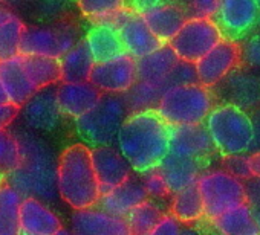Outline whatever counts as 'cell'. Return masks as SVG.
<instances>
[{"mask_svg": "<svg viewBox=\"0 0 260 235\" xmlns=\"http://www.w3.org/2000/svg\"><path fill=\"white\" fill-rule=\"evenodd\" d=\"M116 148L135 174L156 170L170 150V127L155 110L130 113L124 121Z\"/></svg>", "mask_w": 260, "mask_h": 235, "instance_id": "6da1fadb", "label": "cell"}, {"mask_svg": "<svg viewBox=\"0 0 260 235\" xmlns=\"http://www.w3.org/2000/svg\"><path fill=\"white\" fill-rule=\"evenodd\" d=\"M20 162L17 168L5 179L23 197H34L45 203L58 199L57 194V158L51 145L37 133L17 129L14 132Z\"/></svg>", "mask_w": 260, "mask_h": 235, "instance_id": "7a4b0ae2", "label": "cell"}, {"mask_svg": "<svg viewBox=\"0 0 260 235\" xmlns=\"http://www.w3.org/2000/svg\"><path fill=\"white\" fill-rule=\"evenodd\" d=\"M57 194L74 211L96 206L101 191L93 173L89 145L71 144L58 156Z\"/></svg>", "mask_w": 260, "mask_h": 235, "instance_id": "3957f363", "label": "cell"}, {"mask_svg": "<svg viewBox=\"0 0 260 235\" xmlns=\"http://www.w3.org/2000/svg\"><path fill=\"white\" fill-rule=\"evenodd\" d=\"M204 126L219 156L254 153L255 132L252 118L242 108L230 104H216Z\"/></svg>", "mask_w": 260, "mask_h": 235, "instance_id": "277c9868", "label": "cell"}, {"mask_svg": "<svg viewBox=\"0 0 260 235\" xmlns=\"http://www.w3.org/2000/svg\"><path fill=\"white\" fill-rule=\"evenodd\" d=\"M216 105L213 90L201 84L167 87L155 108L169 127L204 124Z\"/></svg>", "mask_w": 260, "mask_h": 235, "instance_id": "5b68a950", "label": "cell"}, {"mask_svg": "<svg viewBox=\"0 0 260 235\" xmlns=\"http://www.w3.org/2000/svg\"><path fill=\"white\" fill-rule=\"evenodd\" d=\"M130 114L122 95H101L100 101L74 121L83 144L93 147L115 145L116 136Z\"/></svg>", "mask_w": 260, "mask_h": 235, "instance_id": "8992f818", "label": "cell"}, {"mask_svg": "<svg viewBox=\"0 0 260 235\" xmlns=\"http://www.w3.org/2000/svg\"><path fill=\"white\" fill-rule=\"evenodd\" d=\"M83 35L81 26L71 19L51 25H26L20 40L19 55L60 60L83 40Z\"/></svg>", "mask_w": 260, "mask_h": 235, "instance_id": "52a82bcc", "label": "cell"}, {"mask_svg": "<svg viewBox=\"0 0 260 235\" xmlns=\"http://www.w3.org/2000/svg\"><path fill=\"white\" fill-rule=\"evenodd\" d=\"M196 188L201 194L205 221L245 203V182L222 168H207L199 176Z\"/></svg>", "mask_w": 260, "mask_h": 235, "instance_id": "ba28073f", "label": "cell"}, {"mask_svg": "<svg viewBox=\"0 0 260 235\" xmlns=\"http://www.w3.org/2000/svg\"><path fill=\"white\" fill-rule=\"evenodd\" d=\"M223 38L220 28L213 19L190 17L172 38L169 46L179 61L194 64Z\"/></svg>", "mask_w": 260, "mask_h": 235, "instance_id": "9c48e42d", "label": "cell"}, {"mask_svg": "<svg viewBox=\"0 0 260 235\" xmlns=\"http://www.w3.org/2000/svg\"><path fill=\"white\" fill-rule=\"evenodd\" d=\"M17 120L22 121V129L37 135L55 132L64 121L57 102V86L37 90L19 108Z\"/></svg>", "mask_w": 260, "mask_h": 235, "instance_id": "30bf717a", "label": "cell"}, {"mask_svg": "<svg viewBox=\"0 0 260 235\" xmlns=\"http://www.w3.org/2000/svg\"><path fill=\"white\" fill-rule=\"evenodd\" d=\"M214 22L225 38H245L260 22V0H219Z\"/></svg>", "mask_w": 260, "mask_h": 235, "instance_id": "8fae6325", "label": "cell"}, {"mask_svg": "<svg viewBox=\"0 0 260 235\" xmlns=\"http://www.w3.org/2000/svg\"><path fill=\"white\" fill-rule=\"evenodd\" d=\"M213 90L214 98L222 101L220 104L234 105L246 113L260 110V75L254 70L239 66Z\"/></svg>", "mask_w": 260, "mask_h": 235, "instance_id": "7c38bea8", "label": "cell"}, {"mask_svg": "<svg viewBox=\"0 0 260 235\" xmlns=\"http://www.w3.org/2000/svg\"><path fill=\"white\" fill-rule=\"evenodd\" d=\"M137 81V60L127 54L104 63H95L89 76V83L101 95H124Z\"/></svg>", "mask_w": 260, "mask_h": 235, "instance_id": "4fadbf2b", "label": "cell"}, {"mask_svg": "<svg viewBox=\"0 0 260 235\" xmlns=\"http://www.w3.org/2000/svg\"><path fill=\"white\" fill-rule=\"evenodd\" d=\"M239 66H240L239 45L230 38H223L198 63H194L198 84L213 90Z\"/></svg>", "mask_w": 260, "mask_h": 235, "instance_id": "5bb4252c", "label": "cell"}, {"mask_svg": "<svg viewBox=\"0 0 260 235\" xmlns=\"http://www.w3.org/2000/svg\"><path fill=\"white\" fill-rule=\"evenodd\" d=\"M115 29L119 35L124 52L134 60H140L162 46V43L152 34L144 19L127 8L119 13Z\"/></svg>", "mask_w": 260, "mask_h": 235, "instance_id": "9a60e30c", "label": "cell"}, {"mask_svg": "<svg viewBox=\"0 0 260 235\" xmlns=\"http://www.w3.org/2000/svg\"><path fill=\"white\" fill-rule=\"evenodd\" d=\"M170 154L208 165L217 154L204 124L170 127Z\"/></svg>", "mask_w": 260, "mask_h": 235, "instance_id": "2e32d148", "label": "cell"}, {"mask_svg": "<svg viewBox=\"0 0 260 235\" xmlns=\"http://www.w3.org/2000/svg\"><path fill=\"white\" fill-rule=\"evenodd\" d=\"M90 159L101 194L119 186L134 174L128 162L115 145L90 148Z\"/></svg>", "mask_w": 260, "mask_h": 235, "instance_id": "e0dca14e", "label": "cell"}, {"mask_svg": "<svg viewBox=\"0 0 260 235\" xmlns=\"http://www.w3.org/2000/svg\"><path fill=\"white\" fill-rule=\"evenodd\" d=\"M69 230L72 235H130L125 218L115 217L98 206L72 211Z\"/></svg>", "mask_w": 260, "mask_h": 235, "instance_id": "ac0fdd59", "label": "cell"}, {"mask_svg": "<svg viewBox=\"0 0 260 235\" xmlns=\"http://www.w3.org/2000/svg\"><path fill=\"white\" fill-rule=\"evenodd\" d=\"M19 227L20 235H54L64 226L49 203L25 197L19 209Z\"/></svg>", "mask_w": 260, "mask_h": 235, "instance_id": "d6986e66", "label": "cell"}, {"mask_svg": "<svg viewBox=\"0 0 260 235\" xmlns=\"http://www.w3.org/2000/svg\"><path fill=\"white\" fill-rule=\"evenodd\" d=\"M147 199L149 197L144 191L140 174L134 173L119 186L101 194L96 206L115 217L125 218L130 211L146 202Z\"/></svg>", "mask_w": 260, "mask_h": 235, "instance_id": "ffe728a7", "label": "cell"}, {"mask_svg": "<svg viewBox=\"0 0 260 235\" xmlns=\"http://www.w3.org/2000/svg\"><path fill=\"white\" fill-rule=\"evenodd\" d=\"M101 98V93L89 83H60L57 102L64 118L75 121L87 113Z\"/></svg>", "mask_w": 260, "mask_h": 235, "instance_id": "44dd1931", "label": "cell"}, {"mask_svg": "<svg viewBox=\"0 0 260 235\" xmlns=\"http://www.w3.org/2000/svg\"><path fill=\"white\" fill-rule=\"evenodd\" d=\"M207 168L208 165L202 162L169 153L166 159L161 162V165L158 167V171L161 173L170 194H175L178 191L196 185L199 176Z\"/></svg>", "mask_w": 260, "mask_h": 235, "instance_id": "7402d4cb", "label": "cell"}, {"mask_svg": "<svg viewBox=\"0 0 260 235\" xmlns=\"http://www.w3.org/2000/svg\"><path fill=\"white\" fill-rule=\"evenodd\" d=\"M0 84L5 90L8 102L19 108L37 92L23 69L20 55L0 61Z\"/></svg>", "mask_w": 260, "mask_h": 235, "instance_id": "603a6c76", "label": "cell"}, {"mask_svg": "<svg viewBox=\"0 0 260 235\" xmlns=\"http://www.w3.org/2000/svg\"><path fill=\"white\" fill-rule=\"evenodd\" d=\"M178 57L169 45H162L152 54L137 60L138 81H144L162 89L169 87V76L178 63Z\"/></svg>", "mask_w": 260, "mask_h": 235, "instance_id": "cb8c5ba5", "label": "cell"}, {"mask_svg": "<svg viewBox=\"0 0 260 235\" xmlns=\"http://www.w3.org/2000/svg\"><path fill=\"white\" fill-rule=\"evenodd\" d=\"M146 25L152 31V34L162 43L169 45L172 38L178 34L182 25L187 22L188 14L185 8L178 4L166 2L153 11L143 16Z\"/></svg>", "mask_w": 260, "mask_h": 235, "instance_id": "d4e9b609", "label": "cell"}, {"mask_svg": "<svg viewBox=\"0 0 260 235\" xmlns=\"http://www.w3.org/2000/svg\"><path fill=\"white\" fill-rule=\"evenodd\" d=\"M83 43L93 63H104L125 54L116 29L106 25L90 23L83 35Z\"/></svg>", "mask_w": 260, "mask_h": 235, "instance_id": "484cf974", "label": "cell"}, {"mask_svg": "<svg viewBox=\"0 0 260 235\" xmlns=\"http://www.w3.org/2000/svg\"><path fill=\"white\" fill-rule=\"evenodd\" d=\"M169 214L175 217L182 226H198L205 221L204 205L196 185L170 195Z\"/></svg>", "mask_w": 260, "mask_h": 235, "instance_id": "4316f807", "label": "cell"}, {"mask_svg": "<svg viewBox=\"0 0 260 235\" xmlns=\"http://www.w3.org/2000/svg\"><path fill=\"white\" fill-rule=\"evenodd\" d=\"M216 235H257L252 209L243 203L207 221Z\"/></svg>", "mask_w": 260, "mask_h": 235, "instance_id": "83f0119b", "label": "cell"}, {"mask_svg": "<svg viewBox=\"0 0 260 235\" xmlns=\"http://www.w3.org/2000/svg\"><path fill=\"white\" fill-rule=\"evenodd\" d=\"M60 70H61V83H86L89 81L93 60L84 46L83 40L69 49L60 60Z\"/></svg>", "mask_w": 260, "mask_h": 235, "instance_id": "f1b7e54d", "label": "cell"}, {"mask_svg": "<svg viewBox=\"0 0 260 235\" xmlns=\"http://www.w3.org/2000/svg\"><path fill=\"white\" fill-rule=\"evenodd\" d=\"M22 57L23 69L31 81V84L37 89L54 87L61 83V70L60 61L55 58L46 57Z\"/></svg>", "mask_w": 260, "mask_h": 235, "instance_id": "f546056e", "label": "cell"}, {"mask_svg": "<svg viewBox=\"0 0 260 235\" xmlns=\"http://www.w3.org/2000/svg\"><path fill=\"white\" fill-rule=\"evenodd\" d=\"M23 195L7 180L0 185V235H20L19 209Z\"/></svg>", "mask_w": 260, "mask_h": 235, "instance_id": "4dcf8cb0", "label": "cell"}, {"mask_svg": "<svg viewBox=\"0 0 260 235\" xmlns=\"http://www.w3.org/2000/svg\"><path fill=\"white\" fill-rule=\"evenodd\" d=\"M167 214L162 205L147 199L137 208H134L125 217L130 235H147Z\"/></svg>", "mask_w": 260, "mask_h": 235, "instance_id": "1f68e13d", "label": "cell"}, {"mask_svg": "<svg viewBox=\"0 0 260 235\" xmlns=\"http://www.w3.org/2000/svg\"><path fill=\"white\" fill-rule=\"evenodd\" d=\"M164 90L166 89H162L159 86H153V84H149L144 81H137L122 95V98H124L130 113L149 111V110L156 108Z\"/></svg>", "mask_w": 260, "mask_h": 235, "instance_id": "d6a6232c", "label": "cell"}, {"mask_svg": "<svg viewBox=\"0 0 260 235\" xmlns=\"http://www.w3.org/2000/svg\"><path fill=\"white\" fill-rule=\"evenodd\" d=\"M71 2L72 0H31L26 10L40 25H51L69 19Z\"/></svg>", "mask_w": 260, "mask_h": 235, "instance_id": "836d02e7", "label": "cell"}, {"mask_svg": "<svg viewBox=\"0 0 260 235\" xmlns=\"http://www.w3.org/2000/svg\"><path fill=\"white\" fill-rule=\"evenodd\" d=\"M25 26L26 23L16 13L8 20L0 23V61L19 55Z\"/></svg>", "mask_w": 260, "mask_h": 235, "instance_id": "e575fe53", "label": "cell"}, {"mask_svg": "<svg viewBox=\"0 0 260 235\" xmlns=\"http://www.w3.org/2000/svg\"><path fill=\"white\" fill-rule=\"evenodd\" d=\"M75 4L90 23H100L125 8V0H75Z\"/></svg>", "mask_w": 260, "mask_h": 235, "instance_id": "d590c367", "label": "cell"}, {"mask_svg": "<svg viewBox=\"0 0 260 235\" xmlns=\"http://www.w3.org/2000/svg\"><path fill=\"white\" fill-rule=\"evenodd\" d=\"M20 162L19 141L11 130L0 132V177L4 180L17 168Z\"/></svg>", "mask_w": 260, "mask_h": 235, "instance_id": "8d00e7d4", "label": "cell"}, {"mask_svg": "<svg viewBox=\"0 0 260 235\" xmlns=\"http://www.w3.org/2000/svg\"><path fill=\"white\" fill-rule=\"evenodd\" d=\"M222 170L234 176L236 179L246 182L254 177V168H252V154H236V156H226L222 158Z\"/></svg>", "mask_w": 260, "mask_h": 235, "instance_id": "74e56055", "label": "cell"}, {"mask_svg": "<svg viewBox=\"0 0 260 235\" xmlns=\"http://www.w3.org/2000/svg\"><path fill=\"white\" fill-rule=\"evenodd\" d=\"M141 177V182H143V186H144V191L147 194V197L150 200H155L158 203L161 202H167L170 199V191L161 176V173L156 170H152V171H147L144 174L140 176Z\"/></svg>", "mask_w": 260, "mask_h": 235, "instance_id": "f35d334b", "label": "cell"}, {"mask_svg": "<svg viewBox=\"0 0 260 235\" xmlns=\"http://www.w3.org/2000/svg\"><path fill=\"white\" fill-rule=\"evenodd\" d=\"M240 49V64H243L246 69L260 72V31L251 34Z\"/></svg>", "mask_w": 260, "mask_h": 235, "instance_id": "ab89813d", "label": "cell"}, {"mask_svg": "<svg viewBox=\"0 0 260 235\" xmlns=\"http://www.w3.org/2000/svg\"><path fill=\"white\" fill-rule=\"evenodd\" d=\"M196 83H198V78H196L194 64L185 63V61H178L169 76V87L187 86V84H196Z\"/></svg>", "mask_w": 260, "mask_h": 235, "instance_id": "60d3db41", "label": "cell"}, {"mask_svg": "<svg viewBox=\"0 0 260 235\" xmlns=\"http://www.w3.org/2000/svg\"><path fill=\"white\" fill-rule=\"evenodd\" d=\"M217 7H219V0H188L187 14L190 13L191 14L190 17H196V19H213L214 20Z\"/></svg>", "mask_w": 260, "mask_h": 235, "instance_id": "b9f144b4", "label": "cell"}, {"mask_svg": "<svg viewBox=\"0 0 260 235\" xmlns=\"http://www.w3.org/2000/svg\"><path fill=\"white\" fill-rule=\"evenodd\" d=\"M181 230H182V224L167 212L162 217V220L147 235H181Z\"/></svg>", "mask_w": 260, "mask_h": 235, "instance_id": "7bdbcfd3", "label": "cell"}, {"mask_svg": "<svg viewBox=\"0 0 260 235\" xmlns=\"http://www.w3.org/2000/svg\"><path fill=\"white\" fill-rule=\"evenodd\" d=\"M245 203L252 212H260V179L252 177L245 182Z\"/></svg>", "mask_w": 260, "mask_h": 235, "instance_id": "ee69618b", "label": "cell"}, {"mask_svg": "<svg viewBox=\"0 0 260 235\" xmlns=\"http://www.w3.org/2000/svg\"><path fill=\"white\" fill-rule=\"evenodd\" d=\"M162 4H166V0H125V8L143 17Z\"/></svg>", "mask_w": 260, "mask_h": 235, "instance_id": "f6af8a7d", "label": "cell"}, {"mask_svg": "<svg viewBox=\"0 0 260 235\" xmlns=\"http://www.w3.org/2000/svg\"><path fill=\"white\" fill-rule=\"evenodd\" d=\"M19 118V107L7 102V104H0V132L8 130L14 121H17Z\"/></svg>", "mask_w": 260, "mask_h": 235, "instance_id": "bcb514c9", "label": "cell"}, {"mask_svg": "<svg viewBox=\"0 0 260 235\" xmlns=\"http://www.w3.org/2000/svg\"><path fill=\"white\" fill-rule=\"evenodd\" d=\"M252 118V124H254V132H255V148H254V153L255 151H260V110L255 111Z\"/></svg>", "mask_w": 260, "mask_h": 235, "instance_id": "7dc6e473", "label": "cell"}, {"mask_svg": "<svg viewBox=\"0 0 260 235\" xmlns=\"http://www.w3.org/2000/svg\"><path fill=\"white\" fill-rule=\"evenodd\" d=\"M2 2L16 13V10L19 8H26L31 4V0H2Z\"/></svg>", "mask_w": 260, "mask_h": 235, "instance_id": "c3c4849f", "label": "cell"}, {"mask_svg": "<svg viewBox=\"0 0 260 235\" xmlns=\"http://www.w3.org/2000/svg\"><path fill=\"white\" fill-rule=\"evenodd\" d=\"M14 14V11L11 8H8L2 0H0V23H4L5 20H8L11 16Z\"/></svg>", "mask_w": 260, "mask_h": 235, "instance_id": "681fc988", "label": "cell"}, {"mask_svg": "<svg viewBox=\"0 0 260 235\" xmlns=\"http://www.w3.org/2000/svg\"><path fill=\"white\" fill-rule=\"evenodd\" d=\"M252 154V168H254V177L260 179V151L251 153Z\"/></svg>", "mask_w": 260, "mask_h": 235, "instance_id": "f907efd6", "label": "cell"}, {"mask_svg": "<svg viewBox=\"0 0 260 235\" xmlns=\"http://www.w3.org/2000/svg\"><path fill=\"white\" fill-rule=\"evenodd\" d=\"M181 235H204L198 226H182Z\"/></svg>", "mask_w": 260, "mask_h": 235, "instance_id": "816d5d0a", "label": "cell"}, {"mask_svg": "<svg viewBox=\"0 0 260 235\" xmlns=\"http://www.w3.org/2000/svg\"><path fill=\"white\" fill-rule=\"evenodd\" d=\"M8 102V98L5 95V90L2 87V84H0V104H7Z\"/></svg>", "mask_w": 260, "mask_h": 235, "instance_id": "f5cc1de1", "label": "cell"}, {"mask_svg": "<svg viewBox=\"0 0 260 235\" xmlns=\"http://www.w3.org/2000/svg\"><path fill=\"white\" fill-rule=\"evenodd\" d=\"M255 226H257V235H260V212H254Z\"/></svg>", "mask_w": 260, "mask_h": 235, "instance_id": "db71d44e", "label": "cell"}, {"mask_svg": "<svg viewBox=\"0 0 260 235\" xmlns=\"http://www.w3.org/2000/svg\"><path fill=\"white\" fill-rule=\"evenodd\" d=\"M54 235H72V232L68 229V227H61L57 233H54Z\"/></svg>", "mask_w": 260, "mask_h": 235, "instance_id": "11a10c76", "label": "cell"}, {"mask_svg": "<svg viewBox=\"0 0 260 235\" xmlns=\"http://www.w3.org/2000/svg\"><path fill=\"white\" fill-rule=\"evenodd\" d=\"M2 182H4V179H2V177H0V185H2Z\"/></svg>", "mask_w": 260, "mask_h": 235, "instance_id": "9f6ffc18", "label": "cell"}]
</instances>
